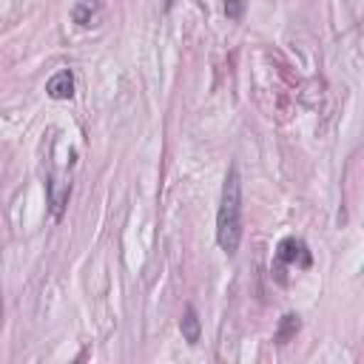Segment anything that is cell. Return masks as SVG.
Instances as JSON below:
<instances>
[{
	"label": "cell",
	"instance_id": "cell-1",
	"mask_svg": "<svg viewBox=\"0 0 364 364\" xmlns=\"http://www.w3.org/2000/svg\"><path fill=\"white\" fill-rule=\"evenodd\" d=\"M216 242L228 256H236L242 242V179L236 165L228 168L222 185V202L216 213Z\"/></svg>",
	"mask_w": 364,
	"mask_h": 364
},
{
	"label": "cell",
	"instance_id": "cell-2",
	"mask_svg": "<svg viewBox=\"0 0 364 364\" xmlns=\"http://www.w3.org/2000/svg\"><path fill=\"white\" fill-rule=\"evenodd\" d=\"M284 264H299V267H310L313 264V256H310V250H307V245L301 239L287 236V239L279 242V247H276V267H273L276 279H279V270Z\"/></svg>",
	"mask_w": 364,
	"mask_h": 364
},
{
	"label": "cell",
	"instance_id": "cell-3",
	"mask_svg": "<svg viewBox=\"0 0 364 364\" xmlns=\"http://www.w3.org/2000/svg\"><path fill=\"white\" fill-rule=\"evenodd\" d=\"M46 94L51 100H71L74 97V74L71 71H57L48 82H46Z\"/></svg>",
	"mask_w": 364,
	"mask_h": 364
},
{
	"label": "cell",
	"instance_id": "cell-4",
	"mask_svg": "<svg viewBox=\"0 0 364 364\" xmlns=\"http://www.w3.org/2000/svg\"><path fill=\"white\" fill-rule=\"evenodd\" d=\"M68 196H71V182H63V179H51L48 182V205H51L54 219L63 216V208H65Z\"/></svg>",
	"mask_w": 364,
	"mask_h": 364
},
{
	"label": "cell",
	"instance_id": "cell-5",
	"mask_svg": "<svg viewBox=\"0 0 364 364\" xmlns=\"http://www.w3.org/2000/svg\"><path fill=\"white\" fill-rule=\"evenodd\" d=\"M102 11V0H77L71 9V17L77 26H94Z\"/></svg>",
	"mask_w": 364,
	"mask_h": 364
},
{
	"label": "cell",
	"instance_id": "cell-6",
	"mask_svg": "<svg viewBox=\"0 0 364 364\" xmlns=\"http://www.w3.org/2000/svg\"><path fill=\"white\" fill-rule=\"evenodd\" d=\"M179 330H182V338L188 341V344H199V338H202V324H199V316H196V310L188 304L185 307V313H182V318H179Z\"/></svg>",
	"mask_w": 364,
	"mask_h": 364
},
{
	"label": "cell",
	"instance_id": "cell-7",
	"mask_svg": "<svg viewBox=\"0 0 364 364\" xmlns=\"http://www.w3.org/2000/svg\"><path fill=\"white\" fill-rule=\"evenodd\" d=\"M299 324H301V321H299V316L287 313V316L282 318V327L276 330V341H279V344H287V338L299 333Z\"/></svg>",
	"mask_w": 364,
	"mask_h": 364
},
{
	"label": "cell",
	"instance_id": "cell-8",
	"mask_svg": "<svg viewBox=\"0 0 364 364\" xmlns=\"http://www.w3.org/2000/svg\"><path fill=\"white\" fill-rule=\"evenodd\" d=\"M242 9H245V0H225V14L230 20H239L242 17Z\"/></svg>",
	"mask_w": 364,
	"mask_h": 364
},
{
	"label": "cell",
	"instance_id": "cell-9",
	"mask_svg": "<svg viewBox=\"0 0 364 364\" xmlns=\"http://www.w3.org/2000/svg\"><path fill=\"white\" fill-rule=\"evenodd\" d=\"M0 327H3V296H0Z\"/></svg>",
	"mask_w": 364,
	"mask_h": 364
}]
</instances>
